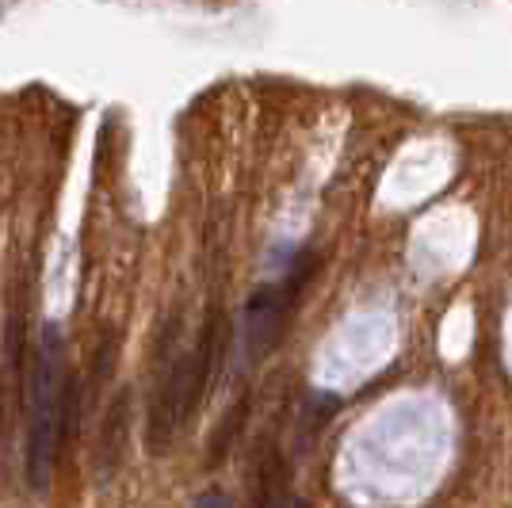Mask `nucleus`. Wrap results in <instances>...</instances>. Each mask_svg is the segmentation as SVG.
I'll return each instance as SVG.
<instances>
[{"label":"nucleus","mask_w":512,"mask_h":508,"mask_svg":"<svg viewBox=\"0 0 512 508\" xmlns=\"http://www.w3.org/2000/svg\"><path fill=\"white\" fill-rule=\"evenodd\" d=\"M287 482H291V474H287L283 455L272 447H260L253 470V508H291Z\"/></svg>","instance_id":"7ed1b4c3"},{"label":"nucleus","mask_w":512,"mask_h":508,"mask_svg":"<svg viewBox=\"0 0 512 508\" xmlns=\"http://www.w3.org/2000/svg\"><path fill=\"white\" fill-rule=\"evenodd\" d=\"M127 424H130V390H123L111 402V409H107L104 424H100V447H96V470H100V478H111L119 470V463H123Z\"/></svg>","instance_id":"20e7f679"},{"label":"nucleus","mask_w":512,"mask_h":508,"mask_svg":"<svg viewBox=\"0 0 512 508\" xmlns=\"http://www.w3.org/2000/svg\"><path fill=\"white\" fill-rule=\"evenodd\" d=\"M249 417V402H237L226 417H222V428H218V436L211 440V451H207V466L222 463L226 455H230V444L237 440V432H241V421Z\"/></svg>","instance_id":"39448f33"},{"label":"nucleus","mask_w":512,"mask_h":508,"mask_svg":"<svg viewBox=\"0 0 512 508\" xmlns=\"http://www.w3.org/2000/svg\"><path fill=\"white\" fill-rule=\"evenodd\" d=\"M192 508H234V501H230V493H222V489H207V493L195 497Z\"/></svg>","instance_id":"423d86ee"},{"label":"nucleus","mask_w":512,"mask_h":508,"mask_svg":"<svg viewBox=\"0 0 512 508\" xmlns=\"http://www.w3.org/2000/svg\"><path fill=\"white\" fill-rule=\"evenodd\" d=\"M27 486L31 493H46L54 466H58V440H62V333L58 325H46L35 352V371L27 386Z\"/></svg>","instance_id":"f257e3e1"},{"label":"nucleus","mask_w":512,"mask_h":508,"mask_svg":"<svg viewBox=\"0 0 512 508\" xmlns=\"http://www.w3.org/2000/svg\"><path fill=\"white\" fill-rule=\"evenodd\" d=\"M314 268H318V260L302 256L279 283L256 287L253 298L245 302V356H249V363H260L283 340L291 318L299 314V298L314 276Z\"/></svg>","instance_id":"f03ea898"}]
</instances>
